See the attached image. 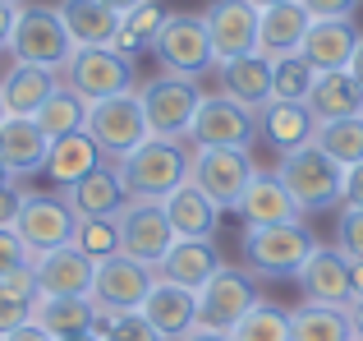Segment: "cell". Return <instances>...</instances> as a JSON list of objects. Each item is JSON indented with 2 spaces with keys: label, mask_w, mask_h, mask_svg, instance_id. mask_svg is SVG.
Segmentation results:
<instances>
[{
  "label": "cell",
  "mask_w": 363,
  "mask_h": 341,
  "mask_svg": "<svg viewBox=\"0 0 363 341\" xmlns=\"http://www.w3.org/2000/svg\"><path fill=\"white\" fill-rule=\"evenodd\" d=\"M257 139V116L225 92H203L189 144L194 148H248Z\"/></svg>",
  "instance_id": "obj_11"
},
{
  "label": "cell",
  "mask_w": 363,
  "mask_h": 341,
  "mask_svg": "<svg viewBox=\"0 0 363 341\" xmlns=\"http://www.w3.org/2000/svg\"><path fill=\"white\" fill-rule=\"evenodd\" d=\"M152 281H157V272L143 268V263L124 259V254H116V259H101L97 272H92V305H97V314H133V309H143V300H147Z\"/></svg>",
  "instance_id": "obj_12"
},
{
  "label": "cell",
  "mask_w": 363,
  "mask_h": 341,
  "mask_svg": "<svg viewBox=\"0 0 363 341\" xmlns=\"http://www.w3.org/2000/svg\"><path fill=\"white\" fill-rule=\"evenodd\" d=\"M313 249H318V240H313V231L303 222L244 226V259L262 277H299V268L308 263Z\"/></svg>",
  "instance_id": "obj_6"
},
{
  "label": "cell",
  "mask_w": 363,
  "mask_h": 341,
  "mask_svg": "<svg viewBox=\"0 0 363 341\" xmlns=\"http://www.w3.org/2000/svg\"><path fill=\"white\" fill-rule=\"evenodd\" d=\"M354 46H359L354 18H313L308 33H303L299 55H303V60H308L318 74H327V70H345L350 55H354Z\"/></svg>",
  "instance_id": "obj_21"
},
{
  "label": "cell",
  "mask_w": 363,
  "mask_h": 341,
  "mask_svg": "<svg viewBox=\"0 0 363 341\" xmlns=\"http://www.w3.org/2000/svg\"><path fill=\"white\" fill-rule=\"evenodd\" d=\"M33 305L37 300H18V296H9V291L0 286V337H9L14 328H23L28 318H33Z\"/></svg>",
  "instance_id": "obj_43"
},
{
  "label": "cell",
  "mask_w": 363,
  "mask_h": 341,
  "mask_svg": "<svg viewBox=\"0 0 363 341\" xmlns=\"http://www.w3.org/2000/svg\"><path fill=\"white\" fill-rule=\"evenodd\" d=\"M143 116H147V134L161 139V144H189V129H194L198 102H203V88L189 74H157L138 88Z\"/></svg>",
  "instance_id": "obj_2"
},
{
  "label": "cell",
  "mask_w": 363,
  "mask_h": 341,
  "mask_svg": "<svg viewBox=\"0 0 363 341\" xmlns=\"http://www.w3.org/2000/svg\"><path fill=\"white\" fill-rule=\"evenodd\" d=\"M46 148H51V139L37 129L33 116H5V125H0V162H5L9 175H37L46 166Z\"/></svg>",
  "instance_id": "obj_24"
},
{
  "label": "cell",
  "mask_w": 363,
  "mask_h": 341,
  "mask_svg": "<svg viewBox=\"0 0 363 341\" xmlns=\"http://www.w3.org/2000/svg\"><path fill=\"white\" fill-rule=\"evenodd\" d=\"M166 14H170V9H161V0H147V5H138L133 14H124V18H120L116 51H120V55H129V60H133V51H143V46H152V37L161 33V23H166Z\"/></svg>",
  "instance_id": "obj_36"
},
{
  "label": "cell",
  "mask_w": 363,
  "mask_h": 341,
  "mask_svg": "<svg viewBox=\"0 0 363 341\" xmlns=\"http://www.w3.org/2000/svg\"><path fill=\"white\" fill-rule=\"evenodd\" d=\"M60 198L69 203L74 217H116L120 207L129 203V194H124V185H120V170L106 166V162L92 170V175L74 180V185L65 189Z\"/></svg>",
  "instance_id": "obj_26"
},
{
  "label": "cell",
  "mask_w": 363,
  "mask_h": 341,
  "mask_svg": "<svg viewBox=\"0 0 363 341\" xmlns=\"http://www.w3.org/2000/svg\"><path fill=\"white\" fill-rule=\"evenodd\" d=\"M18 268H33V254L23 249L14 226H0V277H9V272H18Z\"/></svg>",
  "instance_id": "obj_42"
},
{
  "label": "cell",
  "mask_w": 363,
  "mask_h": 341,
  "mask_svg": "<svg viewBox=\"0 0 363 341\" xmlns=\"http://www.w3.org/2000/svg\"><path fill=\"white\" fill-rule=\"evenodd\" d=\"M5 341H51V337H46V332H42V328H37V323H33V318H28V323H23V328H14V332H9Z\"/></svg>",
  "instance_id": "obj_48"
},
{
  "label": "cell",
  "mask_w": 363,
  "mask_h": 341,
  "mask_svg": "<svg viewBox=\"0 0 363 341\" xmlns=\"http://www.w3.org/2000/svg\"><path fill=\"white\" fill-rule=\"evenodd\" d=\"M207 37H212V60H240V55L257 51V9L248 0H216L203 14Z\"/></svg>",
  "instance_id": "obj_15"
},
{
  "label": "cell",
  "mask_w": 363,
  "mask_h": 341,
  "mask_svg": "<svg viewBox=\"0 0 363 341\" xmlns=\"http://www.w3.org/2000/svg\"><path fill=\"white\" fill-rule=\"evenodd\" d=\"M116 170H120V185H124L129 198L161 203V198H170L189 180V148L184 144L147 139V144H138L129 157H120Z\"/></svg>",
  "instance_id": "obj_1"
},
{
  "label": "cell",
  "mask_w": 363,
  "mask_h": 341,
  "mask_svg": "<svg viewBox=\"0 0 363 341\" xmlns=\"http://www.w3.org/2000/svg\"><path fill=\"white\" fill-rule=\"evenodd\" d=\"M60 18L74 46H116L120 37V14L101 0H60Z\"/></svg>",
  "instance_id": "obj_30"
},
{
  "label": "cell",
  "mask_w": 363,
  "mask_h": 341,
  "mask_svg": "<svg viewBox=\"0 0 363 341\" xmlns=\"http://www.w3.org/2000/svg\"><path fill=\"white\" fill-rule=\"evenodd\" d=\"M106 157H101V148L92 144V134L88 129H79V134H65V139H55L51 148H46V180L51 185H60V189H69L74 180H83V175H92Z\"/></svg>",
  "instance_id": "obj_29"
},
{
  "label": "cell",
  "mask_w": 363,
  "mask_h": 341,
  "mask_svg": "<svg viewBox=\"0 0 363 341\" xmlns=\"http://www.w3.org/2000/svg\"><path fill=\"white\" fill-rule=\"evenodd\" d=\"M152 55L161 60L166 74H189L198 79L203 70H212V37H207L203 14H166L161 33L152 37Z\"/></svg>",
  "instance_id": "obj_10"
},
{
  "label": "cell",
  "mask_w": 363,
  "mask_h": 341,
  "mask_svg": "<svg viewBox=\"0 0 363 341\" xmlns=\"http://www.w3.org/2000/svg\"><path fill=\"white\" fill-rule=\"evenodd\" d=\"M308 107H313V116H318V125H327V120H350V116H363V92H359V83L350 79V70H327L313 83Z\"/></svg>",
  "instance_id": "obj_32"
},
{
  "label": "cell",
  "mask_w": 363,
  "mask_h": 341,
  "mask_svg": "<svg viewBox=\"0 0 363 341\" xmlns=\"http://www.w3.org/2000/svg\"><path fill=\"white\" fill-rule=\"evenodd\" d=\"M33 120H37V129H42V134L55 144V139H65V134H79V129H88V102L60 83V88L46 97V107L37 111Z\"/></svg>",
  "instance_id": "obj_34"
},
{
  "label": "cell",
  "mask_w": 363,
  "mask_h": 341,
  "mask_svg": "<svg viewBox=\"0 0 363 341\" xmlns=\"http://www.w3.org/2000/svg\"><path fill=\"white\" fill-rule=\"evenodd\" d=\"M336 254L345 263H363V207H340V217H336Z\"/></svg>",
  "instance_id": "obj_41"
},
{
  "label": "cell",
  "mask_w": 363,
  "mask_h": 341,
  "mask_svg": "<svg viewBox=\"0 0 363 341\" xmlns=\"http://www.w3.org/2000/svg\"><path fill=\"white\" fill-rule=\"evenodd\" d=\"M253 305H257L253 277H244V272H235V268H221L203 291H198L194 328H198V332H225V337H230V328L240 323Z\"/></svg>",
  "instance_id": "obj_13"
},
{
  "label": "cell",
  "mask_w": 363,
  "mask_h": 341,
  "mask_svg": "<svg viewBox=\"0 0 363 341\" xmlns=\"http://www.w3.org/2000/svg\"><path fill=\"white\" fill-rule=\"evenodd\" d=\"M216 272H221V254H216L212 240H175L170 254L157 263V277L175 281L184 291H203Z\"/></svg>",
  "instance_id": "obj_23"
},
{
  "label": "cell",
  "mask_w": 363,
  "mask_h": 341,
  "mask_svg": "<svg viewBox=\"0 0 363 341\" xmlns=\"http://www.w3.org/2000/svg\"><path fill=\"white\" fill-rule=\"evenodd\" d=\"M340 207H363V162L345 170V189H340Z\"/></svg>",
  "instance_id": "obj_46"
},
{
  "label": "cell",
  "mask_w": 363,
  "mask_h": 341,
  "mask_svg": "<svg viewBox=\"0 0 363 341\" xmlns=\"http://www.w3.org/2000/svg\"><path fill=\"white\" fill-rule=\"evenodd\" d=\"M101 5H106V9H116V14L124 18V14H133L138 5H147V0H101Z\"/></svg>",
  "instance_id": "obj_51"
},
{
  "label": "cell",
  "mask_w": 363,
  "mask_h": 341,
  "mask_svg": "<svg viewBox=\"0 0 363 341\" xmlns=\"http://www.w3.org/2000/svg\"><path fill=\"white\" fill-rule=\"evenodd\" d=\"M88 134L101 148L106 162H120L138 144H147L152 134H147V116H143L138 88L120 92V97H106V102H92L88 107Z\"/></svg>",
  "instance_id": "obj_7"
},
{
  "label": "cell",
  "mask_w": 363,
  "mask_h": 341,
  "mask_svg": "<svg viewBox=\"0 0 363 341\" xmlns=\"http://www.w3.org/2000/svg\"><path fill=\"white\" fill-rule=\"evenodd\" d=\"M97 332L101 341H166L157 332V328L147 323V318L133 309V314H106V318H97Z\"/></svg>",
  "instance_id": "obj_40"
},
{
  "label": "cell",
  "mask_w": 363,
  "mask_h": 341,
  "mask_svg": "<svg viewBox=\"0 0 363 341\" xmlns=\"http://www.w3.org/2000/svg\"><path fill=\"white\" fill-rule=\"evenodd\" d=\"M216 70H221L225 97H235L240 107L257 111V107L272 102V60H267L262 51L240 55V60H225V65H216Z\"/></svg>",
  "instance_id": "obj_31"
},
{
  "label": "cell",
  "mask_w": 363,
  "mask_h": 341,
  "mask_svg": "<svg viewBox=\"0 0 363 341\" xmlns=\"http://www.w3.org/2000/svg\"><path fill=\"white\" fill-rule=\"evenodd\" d=\"M60 341H101V332H79V337H60Z\"/></svg>",
  "instance_id": "obj_54"
},
{
  "label": "cell",
  "mask_w": 363,
  "mask_h": 341,
  "mask_svg": "<svg viewBox=\"0 0 363 341\" xmlns=\"http://www.w3.org/2000/svg\"><path fill=\"white\" fill-rule=\"evenodd\" d=\"M14 18H18V5H5V0H0V51H9V33H14Z\"/></svg>",
  "instance_id": "obj_47"
},
{
  "label": "cell",
  "mask_w": 363,
  "mask_h": 341,
  "mask_svg": "<svg viewBox=\"0 0 363 341\" xmlns=\"http://www.w3.org/2000/svg\"><path fill=\"white\" fill-rule=\"evenodd\" d=\"M290 341H354V328L345 309L303 300L299 309H290Z\"/></svg>",
  "instance_id": "obj_33"
},
{
  "label": "cell",
  "mask_w": 363,
  "mask_h": 341,
  "mask_svg": "<svg viewBox=\"0 0 363 341\" xmlns=\"http://www.w3.org/2000/svg\"><path fill=\"white\" fill-rule=\"evenodd\" d=\"M5 5H23V0H5Z\"/></svg>",
  "instance_id": "obj_58"
},
{
  "label": "cell",
  "mask_w": 363,
  "mask_h": 341,
  "mask_svg": "<svg viewBox=\"0 0 363 341\" xmlns=\"http://www.w3.org/2000/svg\"><path fill=\"white\" fill-rule=\"evenodd\" d=\"M92 272H97V263L79 244H60V249L33 259L37 296H92Z\"/></svg>",
  "instance_id": "obj_17"
},
{
  "label": "cell",
  "mask_w": 363,
  "mask_h": 341,
  "mask_svg": "<svg viewBox=\"0 0 363 341\" xmlns=\"http://www.w3.org/2000/svg\"><path fill=\"white\" fill-rule=\"evenodd\" d=\"M74 226H79V217L55 194H28L23 207H18V217H14V235L23 240V249L33 254V259L60 249V244H74Z\"/></svg>",
  "instance_id": "obj_14"
},
{
  "label": "cell",
  "mask_w": 363,
  "mask_h": 341,
  "mask_svg": "<svg viewBox=\"0 0 363 341\" xmlns=\"http://www.w3.org/2000/svg\"><path fill=\"white\" fill-rule=\"evenodd\" d=\"M74 244H79L92 263L116 259V254H120V226H116V217H79V226H74Z\"/></svg>",
  "instance_id": "obj_39"
},
{
  "label": "cell",
  "mask_w": 363,
  "mask_h": 341,
  "mask_svg": "<svg viewBox=\"0 0 363 341\" xmlns=\"http://www.w3.org/2000/svg\"><path fill=\"white\" fill-rule=\"evenodd\" d=\"M97 318L101 314H97V305H92L88 296H37V305H33V323L51 341L97 332Z\"/></svg>",
  "instance_id": "obj_27"
},
{
  "label": "cell",
  "mask_w": 363,
  "mask_h": 341,
  "mask_svg": "<svg viewBox=\"0 0 363 341\" xmlns=\"http://www.w3.org/2000/svg\"><path fill=\"white\" fill-rule=\"evenodd\" d=\"M60 83L92 107V102L120 97L133 88V60L120 55L116 46H74V55L60 70Z\"/></svg>",
  "instance_id": "obj_5"
},
{
  "label": "cell",
  "mask_w": 363,
  "mask_h": 341,
  "mask_svg": "<svg viewBox=\"0 0 363 341\" xmlns=\"http://www.w3.org/2000/svg\"><path fill=\"white\" fill-rule=\"evenodd\" d=\"M345 314H350V328H354V341H363V296L345 309Z\"/></svg>",
  "instance_id": "obj_50"
},
{
  "label": "cell",
  "mask_w": 363,
  "mask_h": 341,
  "mask_svg": "<svg viewBox=\"0 0 363 341\" xmlns=\"http://www.w3.org/2000/svg\"><path fill=\"white\" fill-rule=\"evenodd\" d=\"M9 55L14 65H42V70H65V60L74 55V37L65 33L60 9L46 5H18L14 33H9Z\"/></svg>",
  "instance_id": "obj_4"
},
{
  "label": "cell",
  "mask_w": 363,
  "mask_h": 341,
  "mask_svg": "<svg viewBox=\"0 0 363 341\" xmlns=\"http://www.w3.org/2000/svg\"><path fill=\"white\" fill-rule=\"evenodd\" d=\"M179 341H230V337H225V332H198V328H194V332H184Z\"/></svg>",
  "instance_id": "obj_52"
},
{
  "label": "cell",
  "mask_w": 363,
  "mask_h": 341,
  "mask_svg": "<svg viewBox=\"0 0 363 341\" xmlns=\"http://www.w3.org/2000/svg\"><path fill=\"white\" fill-rule=\"evenodd\" d=\"M308 23H313V14L299 5V0H285V5L257 9V51H262L267 60H285V55H299Z\"/></svg>",
  "instance_id": "obj_20"
},
{
  "label": "cell",
  "mask_w": 363,
  "mask_h": 341,
  "mask_svg": "<svg viewBox=\"0 0 363 341\" xmlns=\"http://www.w3.org/2000/svg\"><path fill=\"white\" fill-rule=\"evenodd\" d=\"M0 125H5V102H0Z\"/></svg>",
  "instance_id": "obj_57"
},
{
  "label": "cell",
  "mask_w": 363,
  "mask_h": 341,
  "mask_svg": "<svg viewBox=\"0 0 363 341\" xmlns=\"http://www.w3.org/2000/svg\"><path fill=\"white\" fill-rule=\"evenodd\" d=\"M350 268H354V300L363 296V263H350Z\"/></svg>",
  "instance_id": "obj_53"
},
{
  "label": "cell",
  "mask_w": 363,
  "mask_h": 341,
  "mask_svg": "<svg viewBox=\"0 0 363 341\" xmlns=\"http://www.w3.org/2000/svg\"><path fill=\"white\" fill-rule=\"evenodd\" d=\"M23 189L14 185V180H5L0 185V226H14V217H18V207H23Z\"/></svg>",
  "instance_id": "obj_45"
},
{
  "label": "cell",
  "mask_w": 363,
  "mask_h": 341,
  "mask_svg": "<svg viewBox=\"0 0 363 341\" xmlns=\"http://www.w3.org/2000/svg\"><path fill=\"white\" fill-rule=\"evenodd\" d=\"M5 180H9V170H5V162H0V185H5Z\"/></svg>",
  "instance_id": "obj_56"
},
{
  "label": "cell",
  "mask_w": 363,
  "mask_h": 341,
  "mask_svg": "<svg viewBox=\"0 0 363 341\" xmlns=\"http://www.w3.org/2000/svg\"><path fill=\"white\" fill-rule=\"evenodd\" d=\"M253 116H257V134L281 157L299 153V148H308L313 139H318V116H313L308 102H276L272 97L267 107H257Z\"/></svg>",
  "instance_id": "obj_18"
},
{
  "label": "cell",
  "mask_w": 363,
  "mask_h": 341,
  "mask_svg": "<svg viewBox=\"0 0 363 341\" xmlns=\"http://www.w3.org/2000/svg\"><path fill=\"white\" fill-rule=\"evenodd\" d=\"M235 212L244 217V226H285V222H303L299 203H294L290 194H285V185L276 180V170L267 175V170H257L253 180H248L244 198Z\"/></svg>",
  "instance_id": "obj_22"
},
{
  "label": "cell",
  "mask_w": 363,
  "mask_h": 341,
  "mask_svg": "<svg viewBox=\"0 0 363 341\" xmlns=\"http://www.w3.org/2000/svg\"><path fill=\"white\" fill-rule=\"evenodd\" d=\"M313 18H354L359 0H299Z\"/></svg>",
  "instance_id": "obj_44"
},
{
  "label": "cell",
  "mask_w": 363,
  "mask_h": 341,
  "mask_svg": "<svg viewBox=\"0 0 363 341\" xmlns=\"http://www.w3.org/2000/svg\"><path fill=\"white\" fill-rule=\"evenodd\" d=\"M313 83H318V70H313L303 55L272 60V97L276 102H308Z\"/></svg>",
  "instance_id": "obj_38"
},
{
  "label": "cell",
  "mask_w": 363,
  "mask_h": 341,
  "mask_svg": "<svg viewBox=\"0 0 363 341\" xmlns=\"http://www.w3.org/2000/svg\"><path fill=\"white\" fill-rule=\"evenodd\" d=\"M230 341H290V314L257 300L240 323L230 328Z\"/></svg>",
  "instance_id": "obj_37"
},
{
  "label": "cell",
  "mask_w": 363,
  "mask_h": 341,
  "mask_svg": "<svg viewBox=\"0 0 363 341\" xmlns=\"http://www.w3.org/2000/svg\"><path fill=\"white\" fill-rule=\"evenodd\" d=\"M253 9H272V5H285V0H248Z\"/></svg>",
  "instance_id": "obj_55"
},
{
  "label": "cell",
  "mask_w": 363,
  "mask_h": 341,
  "mask_svg": "<svg viewBox=\"0 0 363 341\" xmlns=\"http://www.w3.org/2000/svg\"><path fill=\"white\" fill-rule=\"evenodd\" d=\"M345 70H350V79H354V83H359V92H363V37H359V46H354V55H350Z\"/></svg>",
  "instance_id": "obj_49"
},
{
  "label": "cell",
  "mask_w": 363,
  "mask_h": 341,
  "mask_svg": "<svg viewBox=\"0 0 363 341\" xmlns=\"http://www.w3.org/2000/svg\"><path fill=\"white\" fill-rule=\"evenodd\" d=\"M276 180L285 185V194L299 203V212H322V207H340V189H345V170L331 162L318 144L285 153L276 166Z\"/></svg>",
  "instance_id": "obj_3"
},
{
  "label": "cell",
  "mask_w": 363,
  "mask_h": 341,
  "mask_svg": "<svg viewBox=\"0 0 363 341\" xmlns=\"http://www.w3.org/2000/svg\"><path fill=\"white\" fill-rule=\"evenodd\" d=\"M138 314L147 318V323L157 328V332L166 337V341H179L184 332H194V318H198V291H184V286H175V281H161V277H157Z\"/></svg>",
  "instance_id": "obj_19"
},
{
  "label": "cell",
  "mask_w": 363,
  "mask_h": 341,
  "mask_svg": "<svg viewBox=\"0 0 363 341\" xmlns=\"http://www.w3.org/2000/svg\"><path fill=\"white\" fill-rule=\"evenodd\" d=\"M55 88H60V74L55 70H42V65H14V70L0 79L5 116H37Z\"/></svg>",
  "instance_id": "obj_28"
},
{
  "label": "cell",
  "mask_w": 363,
  "mask_h": 341,
  "mask_svg": "<svg viewBox=\"0 0 363 341\" xmlns=\"http://www.w3.org/2000/svg\"><path fill=\"white\" fill-rule=\"evenodd\" d=\"M294 281H299L303 300H313V305H331V309H350L354 305V268H350L336 249H322L318 244Z\"/></svg>",
  "instance_id": "obj_16"
},
{
  "label": "cell",
  "mask_w": 363,
  "mask_h": 341,
  "mask_svg": "<svg viewBox=\"0 0 363 341\" xmlns=\"http://www.w3.org/2000/svg\"><path fill=\"white\" fill-rule=\"evenodd\" d=\"M116 226H120V254L143 263V268H152V272H157V263L175 244V226H170L166 207L147 203V198H129L116 212Z\"/></svg>",
  "instance_id": "obj_9"
},
{
  "label": "cell",
  "mask_w": 363,
  "mask_h": 341,
  "mask_svg": "<svg viewBox=\"0 0 363 341\" xmlns=\"http://www.w3.org/2000/svg\"><path fill=\"white\" fill-rule=\"evenodd\" d=\"M257 175L248 148H189V180L212 198L216 207H240L248 180Z\"/></svg>",
  "instance_id": "obj_8"
},
{
  "label": "cell",
  "mask_w": 363,
  "mask_h": 341,
  "mask_svg": "<svg viewBox=\"0 0 363 341\" xmlns=\"http://www.w3.org/2000/svg\"><path fill=\"white\" fill-rule=\"evenodd\" d=\"M161 207H166L170 226H175V240H212L216 222H221V207H216L194 180H184L170 198H161Z\"/></svg>",
  "instance_id": "obj_25"
},
{
  "label": "cell",
  "mask_w": 363,
  "mask_h": 341,
  "mask_svg": "<svg viewBox=\"0 0 363 341\" xmlns=\"http://www.w3.org/2000/svg\"><path fill=\"white\" fill-rule=\"evenodd\" d=\"M0 341H5V337H0Z\"/></svg>",
  "instance_id": "obj_59"
},
{
  "label": "cell",
  "mask_w": 363,
  "mask_h": 341,
  "mask_svg": "<svg viewBox=\"0 0 363 341\" xmlns=\"http://www.w3.org/2000/svg\"><path fill=\"white\" fill-rule=\"evenodd\" d=\"M313 144H318L340 170L359 166V162H363V116L327 120V125H318V139H313Z\"/></svg>",
  "instance_id": "obj_35"
}]
</instances>
